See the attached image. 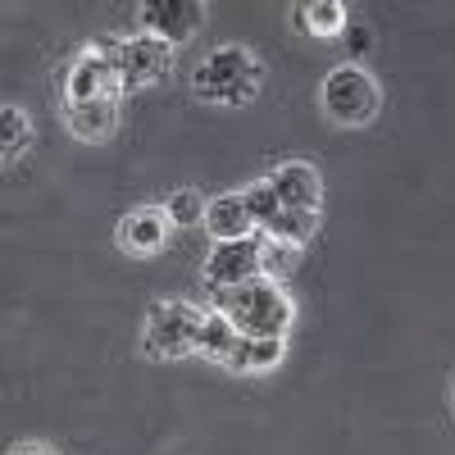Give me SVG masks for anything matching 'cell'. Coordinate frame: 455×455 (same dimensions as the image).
I'll list each match as a JSON object with an SVG mask.
<instances>
[{"mask_svg":"<svg viewBox=\"0 0 455 455\" xmlns=\"http://www.w3.org/2000/svg\"><path fill=\"white\" fill-rule=\"evenodd\" d=\"M219 315L233 319V328L242 337H287L291 319H296V306L291 296L274 283V278H251L242 287H223L214 291V306Z\"/></svg>","mask_w":455,"mask_h":455,"instance_id":"cell-1","label":"cell"},{"mask_svg":"<svg viewBox=\"0 0 455 455\" xmlns=\"http://www.w3.org/2000/svg\"><path fill=\"white\" fill-rule=\"evenodd\" d=\"M259 78H264V68H259L255 51H246V46H219V51H210L201 60L192 87L210 105H246L259 92Z\"/></svg>","mask_w":455,"mask_h":455,"instance_id":"cell-2","label":"cell"},{"mask_svg":"<svg viewBox=\"0 0 455 455\" xmlns=\"http://www.w3.org/2000/svg\"><path fill=\"white\" fill-rule=\"evenodd\" d=\"M201 328L205 310H196L192 300H156L146 310L141 323V351L150 360H182L201 351Z\"/></svg>","mask_w":455,"mask_h":455,"instance_id":"cell-3","label":"cell"},{"mask_svg":"<svg viewBox=\"0 0 455 455\" xmlns=\"http://www.w3.org/2000/svg\"><path fill=\"white\" fill-rule=\"evenodd\" d=\"M319 105L337 128H369L383 109V92L360 64H337L319 87Z\"/></svg>","mask_w":455,"mask_h":455,"instance_id":"cell-4","label":"cell"},{"mask_svg":"<svg viewBox=\"0 0 455 455\" xmlns=\"http://www.w3.org/2000/svg\"><path fill=\"white\" fill-rule=\"evenodd\" d=\"M119 46V42H114ZM114 46H87L64 73V100L83 105V100H119L124 96V78H119V60Z\"/></svg>","mask_w":455,"mask_h":455,"instance_id":"cell-5","label":"cell"},{"mask_svg":"<svg viewBox=\"0 0 455 455\" xmlns=\"http://www.w3.org/2000/svg\"><path fill=\"white\" fill-rule=\"evenodd\" d=\"M205 0H146V5L137 10L146 36H156V42L164 46H182L192 42V36L205 28Z\"/></svg>","mask_w":455,"mask_h":455,"instance_id":"cell-6","label":"cell"},{"mask_svg":"<svg viewBox=\"0 0 455 455\" xmlns=\"http://www.w3.org/2000/svg\"><path fill=\"white\" fill-rule=\"evenodd\" d=\"M114 60H119V78H124V92H141L150 83H160L169 64H173V46L156 42V36H128V42L114 46Z\"/></svg>","mask_w":455,"mask_h":455,"instance_id":"cell-7","label":"cell"},{"mask_svg":"<svg viewBox=\"0 0 455 455\" xmlns=\"http://www.w3.org/2000/svg\"><path fill=\"white\" fill-rule=\"evenodd\" d=\"M259 242L264 237H242V242H214V251L201 264V278L210 283V291L223 287H242L251 278H259Z\"/></svg>","mask_w":455,"mask_h":455,"instance_id":"cell-8","label":"cell"},{"mask_svg":"<svg viewBox=\"0 0 455 455\" xmlns=\"http://www.w3.org/2000/svg\"><path fill=\"white\" fill-rule=\"evenodd\" d=\"M169 233H173V223H169L164 205H141L119 219V246L128 255H156L169 242Z\"/></svg>","mask_w":455,"mask_h":455,"instance_id":"cell-9","label":"cell"},{"mask_svg":"<svg viewBox=\"0 0 455 455\" xmlns=\"http://www.w3.org/2000/svg\"><path fill=\"white\" fill-rule=\"evenodd\" d=\"M269 187H274V196L283 201V210H319V201H323L319 169L306 164V160H291V164L274 169Z\"/></svg>","mask_w":455,"mask_h":455,"instance_id":"cell-10","label":"cell"},{"mask_svg":"<svg viewBox=\"0 0 455 455\" xmlns=\"http://www.w3.org/2000/svg\"><path fill=\"white\" fill-rule=\"evenodd\" d=\"M205 233H210L214 242H242V237H251V233H255V214H251V205H246V192H223V196H214L210 210H205Z\"/></svg>","mask_w":455,"mask_h":455,"instance_id":"cell-11","label":"cell"},{"mask_svg":"<svg viewBox=\"0 0 455 455\" xmlns=\"http://www.w3.org/2000/svg\"><path fill=\"white\" fill-rule=\"evenodd\" d=\"M64 128L78 141H105L119 128V100H83V105L64 100Z\"/></svg>","mask_w":455,"mask_h":455,"instance_id":"cell-12","label":"cell"},{"mask_svg":"<svg viewBox=\"0 0 455 455\" xmlns=\"http://www.w3.org/2000/svg\"><path fill=\"white\" fill-rule=\"evenodd\" d=\"M237 347H242V332L233 328V319L219 315V310H205V328H201V355L228 369V360L237 355Z\"/></svg>","mask_w":455,"mask_h":455,"instance_id":"cell-13","label":"cell"},{"mask_svg":"<svg viewBox=\"0 0 455 455\" xmlns=\"http://www.w3.org/2000/svg\"><path fill=\"white\" fill-rule=\"evenodd\" d=\"M283 337H242V347L237 355L228 360V369L233 373H264V369H274L283 360Z\"/></svg>","mask_w":455,"mask_h":455,"instance_id":"cell-14","label":"cell"},{"mask_svg":"<svg viewBox=\"0 0 455 455\" xmlns=\"http://www.w3.org/2000/svg\"><path fill=\"white\" fill-rule=\"evenodd\" d=\"M28 146H32V124H28V114H23L19 105H5V109H0V160L14 164Z\"/></svg>","mask_w":455,"mask_h":455,"instance_id":"cell-15","label":"cell"},{"mask_svg":"<svg viewBox=\"0 0 455 455\" xmlns=\"http://www.w3.org/2000/svg\"><path fill=\"white\" fill-rule=\"evenodd\" d=\"M242 192H246V205H251V214H255V233L269 237V228H274V223H278V214H283V201L274 196L269 178H255L251 187H242Z\"/></svg>","mask_w":455,"mask_h":455,"instance_id":"cell-16","label":"cell"},{"mask_svg":"<svg viewBox=\"0 0 455 455\" xmlns=\"http://www.w3.org/2000/svg\"><path fill=\"white\" fill-rule=\"evenodd\" d=\"M315 233H319V210H283L278 223L269 228V237L291 242V246H306Z\"/></svg>","mask_w":455,"mask_h":455,"instance_id":"cell-17","label":"cell"},{"mask_svg":"<svg viewBox=\"0 0 455 455\" xmlns=\"http://www.w3.org/2000/svg\"><path fill=\"white\" fill-rule=\"evenodd\" d=\"M296 259H300V246L291 242H278V237H264L259 242V278H287L296 269Z\"/></svg>","mask_w":455,"mask_h":455,"instance_id":"cell-18","label":"cell"},{"mask_svg":"<svg viewBox=\"0 0 455 455\" xmlns=\"http://www.w3.org/2000/svg\"><path fill=\"white\" fill-rule=\"evenodd\" d=\"M205 210H210V201H205L201 192H192V187H182V192H173V196L164 201V214H169L173 228H196V223H205Z\"/></svg>","mask_w":455,"mask_h":455,"instance_id":"cell-19","label":"cell"},{"mask_svg":"<svg viewBox=\"0 0 455 455\" xmlns=\"http://www.w3.org/2000/svg\"><path fill=\"white\" fill-rule=\"evenodd\" d=\"M310 10V32L315 36H341L347 32V5H337V0H315V5H306Z\"/></svg>","mask_w":455,"mask_h":455,"instance_id":"cell-20","label":"cell"},{"mask_svg":"<svg viewBox=\"0 0 455 455\" xmlns=\"http://www.w3.org/2000/svg\"><path fill=\"white\" fill-rule=\"evenodd\" d=\"M347 55H369V46H373V32L364 28V23H347Z\"/></svg>","mask_w":455,"mask_h":455,"instance_id":"cell-21","label":"cell"},{"mask_svg":"<svg viewBox=\"0 0 455 455\" xmlns=\"http://www.w3.org/2000/svg\"><path fill=\"white\" fill-rule=\"evenodd\" d=\"M10 455H55V451L42 442H19V446H10Z\"/></svg>","mask_w":455,"mask_h":455,"instance_id":"cell-22","label":"cell"},{"mask_svg":"<svg viewBox=\"0 0 455 455\" xmlns=\"http://www.w3.org/2000/svg\"><path fill=\"white\" fill-rule=\"evenodd\" d=\"M451 396H455V373H451Z\"/></svg>","mask_w":455,"mask_h":455,"instance_id":"cell-23","label":"cell"}]
</instances>
